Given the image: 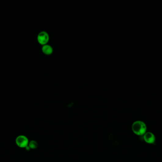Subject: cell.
Listing matches in <instances>:
<instances>
[{"label": "cell", "mask_w": 162, "mask_h": 162, "mask_svg": "<svg viewBox=\"0 0 162 162\" xmlns=\"http://www.w3.org/2000/svg\"><path fill=\"white\" fill-rule=\"evenodd\" d=\"M132 129L134 134L138 136H143L146 132V125L141 121H136L133 123Z\"/></svg>", "instance_id": "1"}, {"label": "cell", "mask_w": 162, "mask_h": 162, "mask_svg": "<svg viewBox=\"0 0 162 162\" xmlns=\"http://www.w3.org/2000/svg\"><path fill=\"white\" fill-rule=\"evenodd\" d=\"M15 142L18 147L22 148H25L27 146H28L29 143L28 138L24 135L18 136L16 137Z\"/></svg>", "instance_id": "2"}, {"label": "cell", "mask_w": 162, "mask_h": 162, "mask_svg": "<svg viewBox=\"0 0 162 162\" xmlns=\"http://www.w3.org/2000/svg\"><path fill=\"white\" fill-rule=\"evenodd\" d=\"M38 42L42 45L46 44L49 40V35L45 31H42L39 33L37 37Z\"/></svg>", "instance_id": "3"}, {"label": "cell", "mask_w": 162, "mask_h": 162, "mask_svg": "<svg viewBox=\"0 0 162 162\" xmlns=\"http://www.w3.org/2000/svg\"><path fill=\"white\" fill-rule=\"evenodd\" d=\"M144 140L146 142V143L152 144L154 143L156 141V137L152 133L148 132L145 133L144 135Z\"/></svg>", "instance_id": "4"}, {"label": "cell", "mask_w": 162, "mask_h": 162, "mask_svg": "<svg viewBox=\"0 0 162 162\" xmlns=\"http://www.w3.org/2000/svg\"><path fill=\"white\" fill-rule=\"evenodd\" d=\"M42 52L46 55H50L53 52V48L50 45L45 44L42 47Z\"/></svg>", "instance_id": "5"}, {"label": "cell", "mask_w": 162, "mask_h": 162, "mask_svg": "<svg viewBox=\"0 0 162 162\" xmlns=\"http://www.w3.org/2000/svg\"><path fill=\"white\" fill-rule=\"evenodd\" d=\"M28 147H30V149H35L37 148L38 146V143L36 141L32 140L30 141L28 145Z\"/></svg>", "instance_id": "6"}]
</instances>
